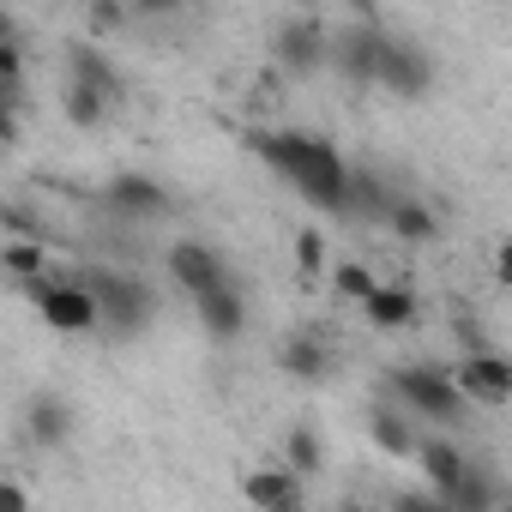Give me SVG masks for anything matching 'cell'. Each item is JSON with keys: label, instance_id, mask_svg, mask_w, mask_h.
Here are the masks:
<instances>
[{"label": "cell", "instance_id": "6", "mask_svg": "<svg viewBox=\"0 0 512 512\" xmlns=\"http://www.w3.org/2000/svg\"><path fill=\"white\" fill-rule=\"evenodd\" d=\"M386 97H404V103H416L428 85H434V61L416 49V43H404V37H386V55H380V79H374Z\"/></svg>", "mask_w": 512, "mask_h": 512}, {"label": "cell", "instance_id": "3", "mask_svg": "<svg viewBox=\"0 0 512 512\" xmlns=\"http://www.w3.org/2000/svg\"><path fill=\"white\" fill-rule=\"evenodd\" d=\"M25 296L37 302V314H43L49 332L79 338V332H97V326H103V308H97V296L85 290V278H61V272H55V278L31 284Z\"/></svg>", "mask_w": 512, "mask_h": 512}, {"label": "cell", "instance_id": "15", "mask_svg": "<svg viewBox=\"0 0 512 512\" xmlns=\"http://www.w3.org/2000/svg\"><path fill=\"white\" fill-rule=\"evenodd\" d=\"M362 320H368L374 332H404V326H416V290H404V284H380V290L368 296Z\"/></svg>", "mask_w": 512, "mask_h": 512}, {"label": "cell", "instance_id": "26", "mask_svg": "<svg viewBox=\"0 0 512 512\" xmlns=\"http://www.w3.org/2000/svg\"><path fill=\"white\" fill-rule=\"evenodd\" d=\"M488 272H494V284L512 296V235H506V241H494V253H488Z\"/></svg>", "mask_w": 512, "mask_h": 512}, {"label": "cell", "instance_id": "23", "mask_svg": "<svg viewBox=\"0 0 512 512\" xmlns=\"http://www.w3.org/2000/svg\"><path fill=\"white\" fill-rule=\"evenodd\" d=\"M296 272L302 278H332V247H326V229H296Z\"/></svg>", "mask_w": 512, "mask_h": 512}, {"label": "cell", "instance_id": "24", "mask_svg": "<svg viewBox=\"0 0 512 512\" xmlns=\"http://www.w3.org/2000/svg\"><path fill=\"white\" fill-rule=\"evenodd\" d=\"M61 115H67L73 127H103V121H109V97H97V91H85V85H67Z\"/></svg>", "mask_w": 512, "mask_h": 512}, {"label": "cell", "instance_id": "13", "mask_svg": "<svg viewBox=\"0 0 512 512\" xmlns=\"http://www.w3.org/2000/svg\"><path fill=\"white\" fill-rule=\"evenodd\" d=\"M193 314H199V326L211 338H241V326H247V302H241L235 284H223L211 296H193Z\"/></svg>", "mask_w": 512, "mask_h": 512}, {"label": "cell", "instance_id": "28", "mask_svg": "<svg viewBox=\"0 0 512 512\" xmlns=\"http://www.w3.org/2000/svg\"><path fill=\"white\" fill-rule=\"evenodd\" d=\"M121 19H127V13H121V7H91V13H85V25H91V31H97V37H103V31H115V25H121Z\"/></svg>", "mask_w": 512, "mask_h": 512}, {"label": "cell", "instance_id": "20", "mask_svg": "<svg viewBox=\"0 0 512 512\" xmlns=\"http://www.w3.org/2000/svg\"><path fill=\"white\" fill-rule=\"evenodd\" d=\"M332 290H338L344 302L368 308V296L380 290V278H374V266H368V260H332Z\"/></svg>", "mask_w": 512, "mask_h": 512}, {"label": "cell", "instance_id": "14", "mask_svg": "<svg viewBox=\"0 0 512 512\" xmlns=\"http://www.w3.org/2000/svg\"><path fill=\"white\" fill-rule=\"evenodd\" d=\"M67 73H73V85H85V91H97V97H121V73H115V61L103 55V49H91V43H73L67 49Z\"/></svg>", "mask_w": 512, "mask_h": 512}, {"label": "cell", "instance_id": "4", "mask_svg": "<svg viewBox=\"0 0 512 512\" xmlns=\"http://www.w3.org/2000/svg\"><path fill=\"white\" fill-rule=\"evenodd\" d=\"M85 290L97 296L109 332H145V326H151V290H145L133 272L97 266V272H85Z\"/></svg>", "mask_w": 512, "mask_h": 512}, {"label": "cell", "instance_id": "12", "mask_svg": "<svg viewBox=\"0 0 512 512\" xmlns=\"http://www.w3.org/2000/svg\"><path fill=\"white\" fill-rule=\"evenodd\" d=\"M278 368H284L290 380H302V386H320V380L332 374V350H326L314 332H290V338L278 344Z\"/></svg>", "mask_w": 512, "mask_h": 512}, {"label": "cell", "instance_id": "17", "mask_svg": "<svg viewBox=\"0 0 512 512\" xmlns=\"http://www.w3.org/2000/svg\"><path fill=\"white\" fill-rule=\"evenodd\" d=\"M0 266H7V278H13L19 290L55 278V266H49V241H7V247H0Z\"/></svg>", "mask_w": 512, "mask_h": 512}, {"label": "cell", "instance_id": "8", "mask_svg": "<svg viewBox=\"0 0 512 512\" xmlns=\"http://www.w3.org/2000/svg\"><path fill=\"white\" fill-rule=\"evenodd\" d=\"M241 500L253 512H284V506H302V476L290 464H260L241 476Z\"/></svg>", "mask_w": 512, "mask_h": 512}, {"label": "cell", "instance_id": "18", "mask_svg": "<svg viewBox=\"0 0 512 512\" xmlns=\"http://www.w3.org/2000/svg\"><path fill=\"white\" fill-rule=\"evenodd\" d=\"M386 229H392L398 241H434V235H440V217H434L422 199L398 193V199H392V211H386Z\"/></svg>", "mask_w": 512, "mask_h": 512}, {"label": "cell", "instance_id": "11", "mask_svg": "<svg viewBox=\"0 0 512 512\" xmlns=\"http://www.w3.org/2000/svg\"><path fill=\"white\" fill-rule=\"evenodd\" d=\"M416 464H422V476H428V488H434L440 500H452V494L464 488V476H470V458H464L452 440H422V446H416Z\"/></svg>", "mask_w": 512, "mask_h": 512}, {"label": "cell", "instance_id": "27", "mask_svg": "<svg viewBox=\"0 0 512 512\" xmlns=\"http://www.w3.org/2000/svg\"><path fill=\"white\" fill-rule=\"evenodd\" d=\"M0 512H31V494H25V482H0Z\"/></svg>", "mask_w": 512, "mask_h": 512}, {"label": "cell", "instance_id": "30", "mask_svg": "<svg viewBox=\"0 0 512 512\" xmlns=\"http://www.w3.org/2000/svg\"><path fill=\"white\" fill-rule=\"evenodd\" d=\"M500 512H512V494H506V500H500Z\"/></svg>", "mask_w": 512, "mask_h": 512}, {"label": "cell", "instance_id": "7", "mask_svg": "<svg viewBox=\"0 0 512 512\" xmlns=\"http://www.w3.org/2000/svg\"><path fill=\"white\" fill-rule=\"evenodd\" d=\"M169 278L187 290V296H211L229 284V266H223V253L205 247V241H175L169 247Z\"/></svg>", "mask_w": 512, "mask_h": 512}, {"label": "cell", "instance_id": "19", "mask_svg": "<svg viewBox=\"0 0 512 512\" xmlns=\"http://www.w3.org/2000/svg\"><path fill=\"white\" fill-rule=\"evenodd\" d=\"M368 434H374V446L386 452V458H404V452H416L422 440L410 434V422L398 416V410H386V404H374L368 410Z\"/></svg>", "mask_w": 512, "mask_h": 512}, {"label": "cell", "instance_id": "22", "mask_svg": "<svg viewBox=\"0 0 512 512\" xmlns=\"http://www.w3.org/2000/svg\"><path fill=\"white\" fill-rule=\"evenodd\" d=\"M500 500H506V494L494 488V476H488V470H470L464 488L452 494V512H500Z\"/></svg>", "mask_w": 512, "mask_h": 512}, {"label": "cell", "instance_id": "2", "mask_svg": "<svg viewBox=\"0 0 512 512\" xmlns=\"http://www.w3.org/2000/svg\"><path fill=\"white\" fill-rule=\"evenodd\" d=\"M404 410H416V416H428V422H458L464 416V392H458V380H452V368H434V362H410V368H392L386 380H380Z\"/></svg>", "mask_w": 512, "mask_h": 512}, {"label": "cell", "instance_id": "10", "mask_svg": "<svg viewBox=\"0 0 512 512\" xmlns=\"http://www.w3.org/2000/svg\"><path fill=\"white\" fill-rule=\"evenodd\" d=\"M103 205L121 211V217H163V211H169V193H163L157 175L127 169V175H115V181L103 187Z\"/></svg>", "mask_w": 512, "mask_h": 512}, {"label": "cell", "instance_id": "16", "mask_svg": "<svg viewBox=\"0 0 512 512\" xmlns=\"http://www.w3.org/2000/svg\"><path fill=\"white\" fill-rule=\"evenodd\" d=\"M25 434H31V446H67V434H73V410L61 404V398H31L25 404Z\"/></svg>", "mask_w": 512, "mask_h": 512}, {"label": "cell", "instance_id": "9", "mask_svg": "<svg viewBox=\"0 0 512 512\" xmlns=\"http://www.w3.org/2000/svg\"><path fill=\"white\" fill-rule=\"evenodd\" d=\"M278 61H284L290 73H314L320 61H332V31H326L320 19H290V25L278 31Z\"/></svg>", "mask_w": 512, "mask_h": 512}, {"label": "cell", "instance_id": "31", "mask_svg": "<svg viewBox=\"0 0 512 512\" xmlns=\"http://www.w3.org/2000/svg\"><path fill=\"white\" fill-rule=\"evenodd\" d=\"M284 512H308V506H284Z\"/></svg>", "mask_w": 512, "mask_h": 512}, {"label": "cell", "instance_id": "5", "mask_svg": "<svg viewBox=\"0 0 512 512\" xmlns=\"http://www.w3.org/2000/svg\"><path fill=\"white\" fill-rule=\"evenodd\" d=\"M452 380H458L464 404H482V410L512 404V356H500V350H476V356H464V362L452 368Z\"/></svg>", "mask_w": 512, "mask_h": 512}, {"label": "cell", "instance_id": "1", "mask_svg": "<svg viewBox=\"0 0 512 512\" xmlns=\"http://www.w3.org/2000/svg\"><path fill=\"white\" fill-rule=\"evenodd\" d=\"M241 145H247L253 157H266L308 205H320V211H356V169L338 157L332 139L302 133V127H278V133L247 127Z\"/></svg>", "mask_w": 512, "mask_h": 512}, {"label": "cell", "instance_id": "21", "mask_svg": "<svg viewBox=\"0 0 512 512\" xmlns=\"http://www.w3.org/2000/svg\"><path fill=\"white\" fill-rule=\"evenodd\" d=\"M284 464L308 482V476H320V464H326V452H320V434L314 428H290V440H284Z\"/></svg>", "mask_w": 512, "mask_h": 512}, {"label": "cell", "instance_id": "29", "mask_svg": "<svg viewBox=\"0 0 512 512\" xmlns=\"http://www.w3.org/2000/svg\"><path fill=\"white\" fill-rule=\"evenodd\" d=\"M338 512H368V506H362V500H344V506H338Z\"/></svg>", "mask_w": 512, "mask_h": 512}, {"label": "cell", "instance_id": "25", "mask_svg": "<svg viewBox=\"0 0 512 512\" xmlns=\"http://www.w3.org/2000/svg\"><path fill=\"white\" fill-rule=\"evenodd\" d=\"M392 512H452V500H440L434 488H404L392 500Z\"/></svg>", "mask_w": 512, "mask_h": 512}]
</instances>
